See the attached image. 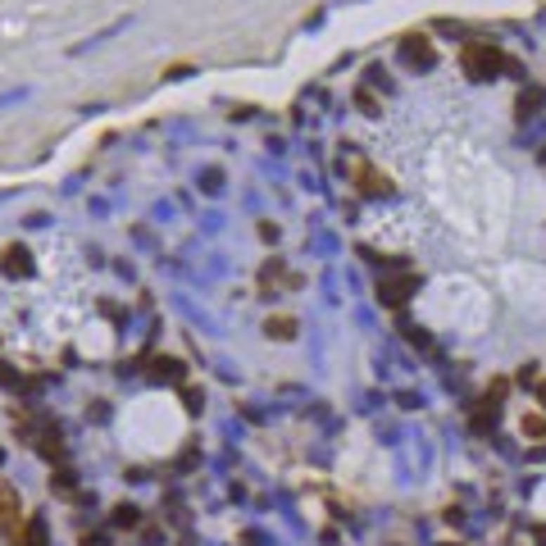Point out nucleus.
<instances>
[{"instance_id": "obj_4", "label": "nucleus", "mask_w": 546, "mask_h": 546, "mask_svg": "<svg viewBox=\"0 0 546 546\" xmlns=\"http://www.w3.org/2000/svg\"><path fill=\"white\" fill-rule=\"evenodd\" d=\"M410 287H415L410 278H382V282H378V301L396 310V305H405V301H410Z\"/></svg>"}, {"instance_id": "obj_1", "label": "nucleus", "mask_w": 546, "mask_h": 546, "mask_svg": "<svg viewBox=\"0 0 546 546\" xmlns=\"http://www.w3.org/2000/svg\"><path fill=\"white\" fill-rule=\"evenodd\" d=\"M0 538L14 546L23 538V501H18V492L9 483H0Z\"/></svg>"}, {"instance_id": "obj_10", "label": "nucleus", "mask_w": 546, "mask_h": 546, "mask_svg": "<svg viewBox=\"0 0 546 546\" xmlns=\"http://www.w3.org/2000/svg\"><path fill=\"white\" fill-rule=\"evenodd\" d=\"M538 405L546 410V382H542V387H538Z\"/></svg>"}, {"instance_id": "obj_6", "label": "nucleus", "mask_w": 546, "mask_h": 546, "mask_svg": "<svg viewBox=\"0 0 546 546\" xmlns=\"http://www.w3.org/2000/svg\"><path fill=\"white\" fill-rule=\"evenodd\" d=\"M264 332H269V337H278V342H287V337H296V319H282V314H278V319L264 323Z\"/></svg>"}, {"instance_id": "obj_3", "label": "nucleus", "mask_w": 546, "mask_h": 546, "mask_svg": "<svg viewBox=\"0 0 546 546\" xmlns=\"http://www.w3.org/2000/svg\"><path fill=\"white\" fill-rule=\"evenodd\" d=\"M401 60L410 64V69H433L437 64V51H433V41H428V37H405V41H401Z\"/></svg>"}, {"instance_id": "obj_9", "label": "nucleus", "mask_w": 546, "mask_h": 546, "mask_svg": "<svg viewBox=\"0 0 546 546\" xmlns=\"http://www.w3.org/2000/svg\"><path fill=\"white\" fill-rule=\"evenodd\" d=\"M524 433H533V437H542V433H546V424H542V419H538V415H533V419H524Z\"/></svg>"}, {"instance_id": "obj_2", "label": "nucleus", "mask_w": 546, "mask_h": 546, "mask_svg": "<svg viewBox=\"0 0 546 546\" xmlns=\"http://www.w3.org/2000/svg\"><path fill=\"white\" fill-rule=\"evenodd\" d=\"M501 64V51H492V46H464V73H474V78H496Z\"/></svg>"}, {"instance_id": "obj_7", "label": "nucleus", "mask_w": 546, "mask_h": 546, "mask_svg": "<svg viewBox=\"0 0 546 546\" xmlns=\"http://www.w3.org/2000/svg\"><path fill=\"white\" fill-rule=\"evenodd\" d=\"M137 505H114V524H119V528H137Z\"/></svg>"}, {"instance_id": "obj_8", "label": "nucleus", "mask_w": 546, "mask_h": 546, "mask_svg": "<svg viewBox=\"0 0 546 546\" xmlns=\"http://www.w3.org/2000/svg\"><path fill=\"white\" fill-rule=\"evenodd\" d=\"M18 546H46V528H41V524H27V528H23V538H18Z\"/></svg>"}, {"instance_id": "obj_5", "label": "nucleus", "mask_w": 546, "mask_h": 546, "mask_svg": "<svg viewBox=\"0 0 546 546\" xmlns=\"http://www.w3.org/2000/svg\"><path fill=\"white\" fill-rule=\"evenodd\" d=\"M356 191H360V196H382V191H387V178H382L378 169L360 164L356 169Z\"/></svg>"}]
</instances>
